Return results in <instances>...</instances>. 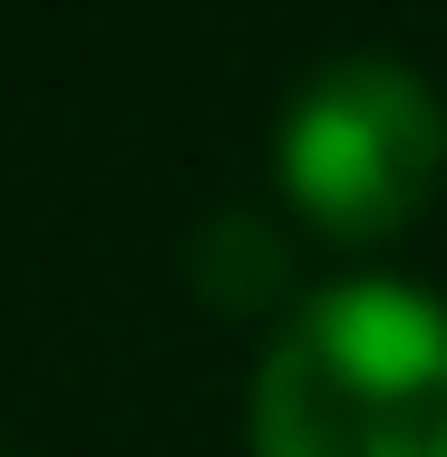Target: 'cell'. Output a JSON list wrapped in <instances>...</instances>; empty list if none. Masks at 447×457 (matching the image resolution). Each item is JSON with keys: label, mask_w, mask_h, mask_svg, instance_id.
<instances>
[{"label": "cell", "mask_w": 447, "mask_h": 457, "mask_svg": "<svg viewBox=\"0 0 447 457\" xmlns=\"http://www.w3.org/2000/svg\"><path fill=\"white\" fill-rule=\"evenodd\" d=\"M253 457H447V302L331 282L253 370Z\"/></svg>", "instance_id": "1"}, {"label": "cell", "mask_w": 447, "mask_h": 457, "mask_svg": "<svg viewBox=\"0 0 447 457\" xmlns=\"http://www.w3.org/2000/svg\"><path fill=\"white\" fill-rule=\"evenodd\" d=\"M438 166H447L438 97H428V79H409L389 59L321 69L311 88L292 97V117H282V185L341 244L399 234L438 195Z\"/></svg>", "instance_id": "2"}]
</instances>
